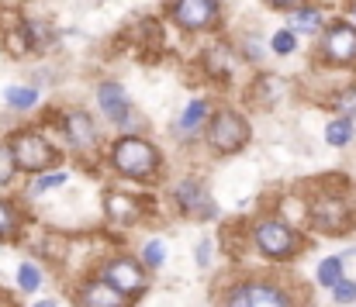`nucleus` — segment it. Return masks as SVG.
<instances>
[{"mask_svg": "<svg viewBox=\"0 0 356 307\" xmlns=\"http://www.w3.org/2000/svg\"><path fill=\"white\" fill-rule=\"evenodd\" d=\"M159 149L138 135H121L111 145V166L128 180H152L159 173Z\"/></svg>", "mask_w": 356, "mask_h": 307, "instance_id": "f257e3e1", "label": "nucleus"}, {"mask_svg": "<svg viewBox=\"0 0 356 307\" xmlns=\"http://www.w3.org/2000/svg\"><path fill=\"white\" fill-rule=\"evenodd\" d=\"M245 142H249V121L238 114V110H218L215 117H211V124H208V145H211V152H218V156H236L245 149Z\"/></svg>", "mask_w": 356, "mask_h": 307, "instance_id": "f03ea898", "label": "nucleus"}, {"mask_svg": "<svg viewBox=\"0 0 356 307\" xmlns=\"http://www.w3.org/2000/svg\"><path fill=\"white\" fill-rule=\"evenodd\" d=\"M252 242H256V249L266 259H294L301 252V235L291 224H284V221H263V224H256Z\"/></svg>", "mask_w": 356, "mask_h": 307, "instance_id": "7ed1b4c3", "label": "nucleus"}, {"mask_svg": "<svg viewBox=\"0 0 356 307\" xmlns=\"http://www.w3.org/2000/svg\"><path fill=\"white\" fill-rule=\"evenodd\" d=\"M10 149H14L17 166L24 173H42V169H52L56 166V149L38 131H17V135H10Z\"/></svg>", "mask_w": 356, "mask_h": 307, "instance_id": "20e7f679", "label": "nucleus"}, {"mask_svg": "<svg viewBox=\"0 0 356 307\" xmlns=\"http://www.w3.org/2000/svg\"><path fill=\"white\" fill-rule=\"evenodd\" d=\"M225 307H291V297L277 283L249 280V283H238V287L229 290Z\"/></svg>", "mask_w": 356, "mask_h": 307, "instance_id": "39448f33", "label": "nucleus"}, {"mask_svg": "<svg viewBox=\"0 0 356 307\" xmlns=\"http://www.w3.org/2000/svg\"><path fill=\"white\" fill-rule=\"evenodd\" d=\"M104 280H111L115 287H118L124 297H138L145 287H149V273L135 263V259H128V256H121V259H111L108 266H104Z\"/></svg>", "mask_w": 356, "mask_h": 307, "instance_id": "423d86ee", "label": "nucleus"}, {"mask_svg": "<svg viewBox=\"0 0 356 307\" xmlns=\"http://www.w3.org/2000/svg\"><path fill=\"white\" fill-rule=\"evenodd\" d=\"M312 228L315 231H325V235H339V231H346L350 224H353V217H350V207L343 204L339 197H318L315 204H312Z\"/></svg>", "mask_w": 356, "mask_h": 307, "instance_id": "0eeeda50", "label": "nucleus"}, {"mask_svg": "<svg viewBox=\"0 0 356 307\" xmlns=\"http://www.w3.org/2000/svg\"><path fill=\"white\" fill-rule=\"evenodd\" d=\"M173 201L177 207L187 214V217H215L218 214V207H215V197L208 194V187L204 183H197V180H184L177 190H173Z\"/></svg>", "mask_w": 356, "mask_h": 307, "instance_id": "6e6552de", "label": "nucleus"}, {"mask_svg": "<svg viewBox=\"0 0 356 307\" xmlns=\"http://www.w3.org/2000/svg\"><path fill=\"white\" fill-rule=\"evenodd\" d=\"M173 21L184 31H201L218 21V3L215 0H177L173 3Z\"/></svg>", "mask_w": 356, "mask_h": 307, "instance_id": "1a4fd4ad", "label": "nucleus"}, {"mask_svg": "<svg viewBox=\"0 0 356 307\" xmlns=\"http://www.w3.org/2000/svg\"><path fill=\"white\" fill-rule=\"evenodd\" d=\"M322 52H325L329 63H339V66L356 63V28L353 24H332V28L325 31Z\"/></svg>", "mask_w": 356, "mask_h": 307, "instance_id": "9d476101", "label": "nucleus"}, {"mask_svg": "<svg viewBox=\"0 0 356 307\" xmlns=\"http://www.w3.org/2000/svg\"><path fill=\"white\" fill-rule=\"evenodd\" d=\"M131 297H124L111 280H90L80 290V304L83 307H128Z\"/></svg>", "mask_w": 356, "mask_h": 307, "instance_id": "9b49d317", "label": "nucleus"}, {"mask_svg": "<svg viewBox=\"0 0 356 307\" xmlns=\"http://www.w3.org/2000/svg\"><path fill=\"white\" fill-rule=\"evenodd\" d=\"M63 131H66V142H70L73 149H87V145H94V138H97L94 121H90V114H83V110H70V114L63 117Z\"/></svg>", "mask_w": 356, "mask_h": 307, "instance_id": "f8f14e48", "label": "nucleus"}, {"mask_svg": "<svg viewBox=\"0 0 356 307\" xmlns=\"http://www.w3.org/2000/svg\"><path fill=\"white\" fill-rule=\"evenodd\" d=\"M104 214L115 224H131V221L142 217V201L138 197H128V194H108L104 197Z\"/></svg>", "mask_w": 356, "mask_h": 307, "instance_id": "ddd939ff", "label": "nucleus"}, {"mask_svg": "<svg viewBox=\"0 0 356 307\" xmlns=\"http://www.w3.org/2000/svg\"><path fill=\"white\" fill-rule=\"evenodd\" d=\"M97 101H101V110L111 121H128V97H124V90H121L118 83H101Z\"/></svg>", "mask_w": 356, "mask_h": 307, "instance_id": "4468645a", "label": "nucleus"}, {"mask_svg": "<svg viewBox=\"0 0 356 307\" xmlns=\"http://www.w3.org/2000/svg\"><path fill=\"white\" fill-rule=\"evenodd\" d=\"M325 142L329 145H336V149H343V145H350L353 142V121L343 114V117H336V121H329V128H325Z\"/></svg>", "mask_w": 356, "mask_h": 307, "instance_id": "2eb2a0df", "label": "nucleus"}, {"mask_svg": "<svg viewBox=\"0 0 356 307\" xmlns=\"http://www.w3.org/2000/svg\"><path fill=\"white\" fill-rule=\"evenodd\" d=\"M339 280H343V256H332V259H325L318 266V283L322 287H336Z\"/></svg>", "mask_w": 356, "mask_h": 307, "instance_id": "dca6fc26", "label": "nucleus"}, {"mask_svg": "<svg viewBox=\"0 0 356 307\" xmlns=\"http://www.w3.org/2000/svg\"><path fill=\"white\" fill-rule=\"evenodd\" d=\"M17 169H21V166H17V156H14L10 142H0V187H3V183H10Z\"/></svg>", "mask_w": 356, "mask_h": 307, "instance_id": "f3484780", "label": "nucleus"}, {"mask_svg": "<svg viewBox=\"0 0 356 307\" xmlns=\"http://www.w3.org/2000/svg\"><path fill=\"white\" fill-rule=\"evenodd\" d=\"M204 117H208V103L204 101H191L187 103V110H184V117H180V128H184V131H194Z\"/></svg>", "mask_w": 356, "mask_h": 307, "instance_id": "a211bd4d", "label": "nucleus"}, {"mask_svg": "<svg viewBox=\"0 0 356 307\" xmlns=\"http://www.w3.org/2000/svg\"><path fill=\"white\" fill-rule=\"evenodd\" d=\"M17 283H21L24 294H35V290L42 287V273H38V266H35V263H21V269H17Z\"/></svg>", "mask_w": 356, "mask_h": 307, "instance_id": "6ab92c4d", "label": "nucleus"}, {"mask_svg": "<svg viewBox=\"0 0 356 307\" xmlns=\"http://www.w3.org/2000/svg\"><path fill=\"white\" fill-rule=\"evenodd\" d=\"M35 101H38L35 90H28V87H7V103L10 107L24 110V107H35Z\"/></svg>", "mask_w": 356, "mask_h": 307, "instance_id": "aec40b11", "label": "nucleus"}, {"mask_svg": "<svg viewBox=\"0 0 356 307\" xmlns=\"http://www.w3.org/2000/svg\"><path fill=\"white\" fill-rule=\"evenodd\" d=\"M17 210L14 204H7V201H0V238H7V235H14L17 231Z\"/></svg>", "mask_w": 356, "mask_h": 307, "instance_id": "412c9836", "label": "nucleus"}, {"mask_svg": "<svg viewBox=\"0 0 356 307\" xmlns=\"http://www.w3.org/2000/svg\"><path fill=\"white\" fill-rule=\"evenodd\" d=\"M294 28H298V31H318V28H322V14H318V10H298Z\"/></svg>", "mask_w": 356, "mask_h": 307, "instance_id": "4be33fe9", "label": "nucleus"}, {"mask_svg": "<svg viewBox=\"0 0 356 307\" xmlns=\"http://www.w3.org/2000/svg\"><path fill=\"white\" fill-rule=\"evenodd\" d=\"M273 52L277 56H291L294 52V31H277L273 35Z\"/></svg>", "mask_w": 356, "mask_h": 307, "instance_id": "5701e85b", "label": "nucleus"}, {"mask_svg": "<svg viewBox=\"0 0 356 307\" xmlns=\"http://www.w3.org/2000/svg\"><path fill=\"white\" fill-rule=\"evenodd\" d=\"M332 294H336V301H339V304H350V301H356V283L339 280V283L332 287Z\"/></svg>", "mask_w": 356, "mask_h": 307, "instance_id": "b1692460", "label": "nucleus"}, {"mask_svg": "<svg viewBox=\"0 0 356 307\" xmlns=\"http://www.w3.org/2000/svg\"><path fill=\"white\" fill-rule=\"evenodd\" d=\"M63 183H66V173H49V176L35 180V190H52V187H63Z\"/></svg>", "mask_w": 356, "mask_h": 307, "instance_id": "393cba45", "label": "nucleus"}, {"mask_svg": "<svg viewBox=\"0 0 356 307\" xmlns=\"http://www.w3.org/2000/svg\"><path fill=\"white\" fill-rule=\"evenodd\" d=\"M159 263H163V242H149V245H145V266L156 269Z\"/></svg>", "mask_w": 356, "mask_h": 307, "instance_id": "a878e982", "label": "nucleus"}, {"mask_svg": "<svg viewBox=\"0 0 356 307\" xmlns=\"http://www.w3.org/2000/svg\"><path fill=\"white\" fill-rule=\"evenodd\" d=\"M336 107L350 117V114H356V90H346V94H339V101H336Z\"/></svg>", "mask_w": 356, "mask_h": 307, "instance_id": "bb28decb", "label": "nucleus"}, {"mask_svg": "<svg viewBox=\"0 0 356 307\" xmlns=\"http://www.w3.org/2000/svg\"><path fill=\"white\" fill-rule=\"evenodd\" d=\"M266 3H273V7H284V10H291V7H298V0H266Z\"/></svg>", "mask_w": 356, "mask_h": 307, "instance_id": "cd10ccee", "label": "nucleus"}, {"mask_svg": "<svg viewBox=\"0 0 356 307\" xmlns=\"http://www.w3.org/2000/svg\"><path fill=\"white\" fill-rule=\"evenodd\" d=\"M197 263H208V245H197Z\"/></svg>", "mask_w": 356, "mask_h": 307, "instance_id": "c85d7f7f", "label": "nucleus"}, {"mask_svg": "<svg viewBox=\"0 0 356 307\" xmlns=\"http://www.w3.org/2000/svg\"><path fill=\"white\" fill-rule=\"evenodd\" d=\"M35 307H56V301H42V304H35Z\"/></svg>", "mask_w": 356, "mask_h": 307, "instance_id": "c756f323", "label": "nucleus"}]
</instances>
